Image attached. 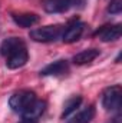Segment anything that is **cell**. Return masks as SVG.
I'll use <instances>...</instances> for the list:
<instances>
[{"label":"cell","instance_id":"12","mask_svg":"<svg viewBox=\"0 0 122 123\" xmlns=\"http://www.w3.org/2000/svg\"><path fill=\"white\" fill-rule=\"evenodd\" d=\"M81 103H82V96H73V97H70V99L65 103V106H63L62 119H66V117H69L73 112H76V109L81 106Z\"/></svg>","mask_w":122,"mask_h":123},{"label":"cell","instance_id":"16","mask_svg":"<svg viewBox=\"0 0 122 123\" xmlns=\"http://www.w3.org/2000/svg\"><path fill=\"white\" fill-rule=\"evenodd\" d=\"M119 60H121V53H119V55L116 56V59H115V62H116V63H119Z\"/></svg>","mask_w":122,"mask_h":123},{"label":"cell","instance_id":"10","mask_svg":"<svg viewBox=\"0 0 122 123\" xmlns=\"http://www.w3.org/2000/svg\"><path fill=\"white\" fill-rule=\"evenodd\" d=\"M12 19L19 27H23V29L32 27L33 25L39 23V20H40V17L36 13H13Z\"/></svg>","mask_w":122,"mask_h":123},{"label":"cell","instance_id":"4","mask_svg":"<svg viewBox=\"0 0 122 123\" xmlns=\"http://www.w3.org/2000/svg\"><path fill=\"white\" fill-rule=\"evenodd\" d=\"M122 102V87L119 85L111 86L108 89H105V92L102 94V106L105 110H118L121 107Z\"/></svg>","mask_w":122,"mask_h":123},{"label":"cell","instance_id":"8","mask_svg":"<svg viewBox=\"0 0 122 123\" xmlns=\"http://www.w3.org/2000/svg\"><path fill=\"white\" fill-rule=\"evenodd\" d=\"M69 72V63L68 60H56L50 64H47L46 67H43L40 70L42 76H63Z\"/></svg>","mask_w":122,"mask_h":123},{"label":"cell","instance_id":"6","mask_svg":"<svg viewBox=\"0 0 122 123\" xmlns=\"http://www.w3.org/2000/svg\"><path fill=\"white\" fill-rule=\"evenodd\" d=\"M45 110H46V102L36 99L29 107H26V109L22 112V116H23V119H26V120L37 122L39 117L45 113Z\"/></svg>","mask_w":122,"mask_h":123},{"label":"cell","instance_id":"3","mask_svg":"<svg viewBox=\"0 0 122 123\" xmlns=\"http://www.w3.org/2000/svg\"><path fill=\"white\" fill-rule=\"evenodd\" d=\"M36 100V93L33 90H27V89H23V90H19V92H14L10 99H9V106L13 112L16 113H22L26 107H29L32 103Z\"/></svg>","mask_w":122,"mask_h":123},{"label":"cell","instance_id":"7","mask_svg":"<svg viewBox=\"0 0 122 123\" xmlns=\"http://www.w3.org/2000/svg\"><path fill=\"white\" fill-rule=\"evenodd\" d=\"M95 36L102 42H115L121 37V25H106L95 31Z\"/></svg>","mask_w":122,"mask_h":123},{"label":"cell","instance_id":"11","mask_svg":"<svg viewBox=\"0 0 122 123\" xmlns=\"http://www.w3.org/2000/svg\"><path fill=\"white\" fill-rule=\"evenodd\" d=\"M99 50L98 49H86V50H82L81 53H78V55H75L73 56V59L72 62L75 63V64H79V66H82V64H88V63H91L93 62L98 56H99Z\"/></svg>","mask_w":122,"mask_h":123},{"label":"cell","instance_id":"14","mask_svg":"<svg viewBox=\"0 0 122 123\" xmlns=\"http://www.w3.org/2000/svg\"><path fill=\"white\" fill-rule=\"evenodd\" d=\"M106 12L111 14H119L122 12V0H111Z\"/></svg>","mask_w":122,"mask_h":123},{"label":"cell","instance_id":"9","mask_svg":"<svg viewBox=\"0 0 122 123\" xmlns=\"http://www.w3.org/2000/svg\"><path fill=\"white\" fill-rule=\"evenodd\" d=\"M72 3V0H42V7L47 13H63Z\"/></svg>","mask_w":122,"mask_h":123},{"label":"cell","instance_id":"17","mask_svg":"<svg viewBox=\"0 0 122 123\" xmlns=\"http://www.w3.org/2000/svg\"><path fill=\"white\" fill-rule=\"evenodd\" d=\"M72 1H73V0H72Z\"/></svg>","mask_w":122,"mask_h":123},{"label":"cell","instance_id":"2","mask_svg":"<svg viewBox=\"0 0 122 123\" xmlns=\"http://www.w3.org/2000/svg\"><path fill=\"white\" fill-rule=\"evenodd\" d=\"M62 33H63V26H61V25H49V26H43V27L30 30L29 37L33 42L50 43V42H56L59 37H62Z\"/></svg>","mask_w":122,"mask_h":123},{"label":"cell","instance_id":"5","mask_svg":"<svg viewBox=\"0 0 122 123\" xmlns=\"http://www.w3.org/2000/svg\"><path fill=\"white\" fill-rule=\"evenodd\" d=\"M85 30V23H82L81 20H72L69 22V25L66 27H63L62 33V42L63 43H75L81 39V36L83 34Z\"/></svg>","mask_w":122,"mask_h":123},{"label":"cell","instance_id":"1","mask_svg":"<svg viewBox=\"0 0 122 123\" xmlns=\"http://www.w3.org/2000/svg\"><path fill=\"white\" fill-rule=\"evenodd\" d=\"M0 53L6 57V66L12 70L23 67L29 60L27 46L20 37H7L1 42Z\"/></svg>","mask_w":122,"mask_h":123},{"label":"cell","instance_id":"15","mask_svg":"<svg viewBox=\"0 0 122 123\" xmlns=\"http://www.w3.org/2000/svg\"><path fill=\"white\" fill-rule=\"evenodd\" d=\"M20 123H37V122H33V120H26V119H22Z\"/></svg>","mask_w":122,"mask_h":123},{"label":"cell","instance_id":"13","mask_svg":"<svg viewBox=\"0 0 122 123\" xmlns=\"http://www.w3.org/2000/svg\"><path fill=\"white\" fill-rule=\"evenodd\" d=\"M93 116H95V107L91 105L86 109H83L79 115H76L69 123H89L93 119Z\"/></svg>","mask_w":122,"mask_h":123}]
</instances>
